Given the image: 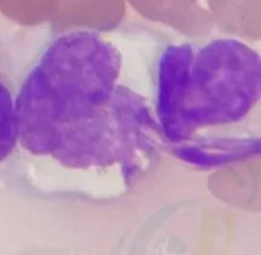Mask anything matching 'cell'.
<instances>
[{
    "label": "cell",
    "mask_w": 261,
    "mask_h": 255,
    "mask_svg": "<svg viewBox=\"0 0 261 255\" xmlns=\"http://www.w3.org/2000/svg\"><path fill=\"white\" fill-rule=\"evenodd\" d=\"M120 51L99 33L56 37L14 98L18 144L64 167L120 165L134 176L161 132L147 101L120 83Z\"/></svg>",
    "instance_id": "1"
},
{
    "label": "cell",
    "mask_w": 261,
    "mask_h": 255,
    "mask_svg": "<svg viewBox=\"0 0 261 255\" xmlns=\"http://www.w3.org/2000/svg\"><path fill=\"white\" fill-rule=\"evenodd\" d=\"M259 53L236 38L172 43L161 54L155 115L161 135L185 144L198 132L242 121L259 102Z\"/></svg>",
    "instance_id": "2"
},
{
    "label": "cell",
    "mask_w": 261,
    "mask_h": 255,
    "mask_svg": "<svg viewBox=\"0 0 261 255\" xmlns=\"http://www.w3.org/2000/svg\"><path fill=\"white\" fill-rule=\"evenodd\" d=\"M17 144L14 98L0 70V163L12 155Z\"/></svg>",
    "instance_id": "3"
}]
</instances>
